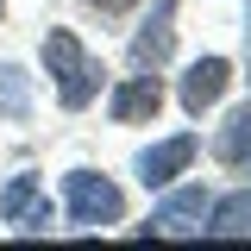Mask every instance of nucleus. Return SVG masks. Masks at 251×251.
<instances>
[{
  "label": "nucleus",
  "mask_w": 251,
  "mask_h": 251,
  "mask_svg": "<svg viewBox=\"0 0 251 251\" xmlns=\"http://www.w3.org/2000/svg\"><path fill=\"white\" fill-rule=\"evenodd\" d=\"M44 69H50V82H57V107L63 113H82L94 94H100V82H107V69L82 50V38L69 25L44 31Z\"/></svg>",
  "instance_id": "1"
},
{
  "label": "nucleus",
  "mask_w": 251,
  "mask_h": 251,
  "mask_svg": "<svg viewBox=\"0 0 251 251\" xmlns=\"http://www.w3.org/2000/svg\"><path fill=\"white\" fill-rule=\"evenodd\" d=\"M63 214L82 232H100V226H120L126 220V188L100 170H69L63 176Z\"/></svg>",
  "instance_id": "2"
},
{
  "label": "nucleus",
  "mask_w": 251,
  "mask_h": 251,
  "mask_svg": "<svg viewBox=\"0 0 251 251\" xmlns=\"http://www.w3.org/2000/svg\"><path fill=\"white\" fill-rule=\"evenodd\" d=\"M195 151H201V138L195 132H176V138H157V145H145V151L132 157V176L145 188H170L176 176H188V163H195Z\"/></svg>",
  "instance_id": "3"
},
{
  "label": "nucleus",
  "mask_w": 251,
  "mask_h": 251,
  "mask_svg": "<svg viewBox=\"0 0 251 251\" xmlns=\"http://www.w3.org/2000/svg\"><path fill=\"white\" fill-rule=\"evenodd\" d=\"M207 188L201 182H188V188H170L163 201L151 207V220L138 226V232H163V239H188V232H201V220H207Z\"/></svg>",
  "instance_id": "4"
},
{
  "label": "nucleus",
  "mask_w": 251,
  "mask_h": 251,
  "mask_svg": "<svg viewBox=\"0 0 251 251\" xmlns=\"http://www.w3.org/2000/svg\"><path fill=\"white\" fill-rule=\"evenodd\" d=\"M107 113H113V126H151L157 113H163V82H157V69H132L126 82H113Z\"/></svg>",
  "instance_id": "5"
},
{
  "label": "nucleus",
  "mask_w": 251,
  "mask_h": 251,
  "mask_svg": "<svg viewBox=\"0 0 251 251\" xmlns=\"http://www.w3.org/2000/svg\"><path fill=\"white\" fill-rule=\"evenodd\" d=\"M232 88V63L226 57H195L182 69V88H176V100H182V113L188 120H201V113H214L220 107V94Z\"/></svg>",
  "instance_id": "6"
},
{
  "label": "nucleus",
  "mask_w": 251,
  "mask_h": 251,
  "mask_svg": "<svg viewBox=\"0 0 251 251\" xmlns=\"http://www.w3.org/2000/svg\"><path fill=\"white\" fill-rule=\"evenodd\" d=\"M170 50H176V0H157L151 19L132 31L126 63H132V69H163V63H170Z\"/></svg>",
  "instance_id": "7"
},
{
  "label": "nucleus",
  "mask_w": 251,
  "mask_h": 251,
  "mask_svg": "<svg viewBox=\"0 0 251 251\" xmlns=\"http://www.w3.org/2000/svg\"><path fill=\"white\" fill-rule=\"evenodd\" d=\"M201 232H207V239H251V188H232V195L207 201Z\"/></svg>",
  "instance_id": "8"
},
{
  "label": "nucleus",
  "mask_w": 251,
  "mask_h": 251,
  "mask_svg": "<svg viewBox=\"0 0 251 251\" xmlns=\"http://www.w3.org/2000/svg\"><path fill=\"white\" fill-rule=\"evenodd\" d=\"M245 151H251V107H232V113H226V126L214 132V163L245 170Z\"/></svg>",
  "instance_id": "9"
},
{
  "label": "nucleus",
  "mask_w": 251,
  "mask_h": 251,
  "mask_svg": "<svg viewBox=\"0 0 251 251\" xmlns=\"http://www.w3.org/2000/svg\"><path fill=\"white\" fill-rule=\"evenodd\" d=\"M0 120H13V126L31 120V75H25V63H0Z\"/></svg>",
  "instance_id": "10"
},
{
  "label": "nucleus",
  "mask_w": 251,
  "mask_h": 251,
  "mask_svg": "<svg viewBox=\"0 0 251 251\" xmlns=\"http://www.w3.org/2000/svg\"><path fill=\"white\" fill-rule=\"evenodd\" d=\"M31 201H38V170H19L13 182L0 188V220H6V226H19V220L31 214Z\"/></svg>",
  "instance_id": "11"
},
{
  "label": "nucleus",
  "mask_w": 251,
  "mask_h": 251,
  "mask_svg": "<svg viewBox=\"0 0 251 251\" xmlns=\"http://www.w3.org/2000/svg\"><path fill=\"white\" fill-rule=\"evenodd\" d=\"M50 220H57V207H50V201L38 195V201H31V214L19 220V232H50Z\"/></svg>",
  "instance_id": "12"
},
{
  "label": "nucleus",
  "mask_w": 251,
  "mask_h": 251,
  "mask_svg": "<svg viewBox=\"0 0 251 251\" xmlns=\"http://www.w3.org/2000/svg\"><path fill=\"white\" fill-rule=\"evenodd\" d=\"M94 13H107V19H120V13H132V6H138V0H88Z\"/></svg>",
  "instance_id": "13"
},
{
  "label": "nucleus",
  "mask_w": 251,
  "mask_h": 251,
  "mask_svg": "<svg viewBox=\"0 0 251 251\" xmlns=\"http://www.w3.org/2000/svg\"><path fill=\"white\" fill-rule=\"evenodd\" d=\"M245 38H251V13H245Z\"/></svg>",
  "instance_id": "14"
},
{
  "label": "nucleus",
  "mask_w": 251,
  "mask_h": 251,
  "mask_svg": "<svg viewBox=\"0 0 251 251\" xmlns=\"http://www.w3.org/2000/svg\"><path fill=\"white\" fill-rule=\"evenodd\" d=\"M0 19H6V0H0Z\"/></svg>",
  "instance_id": "15"
},
{
  "label": "nucleus",
  "mask_w": 251,
  "mask_h": 251,
  "mask_svg": "<svg viewBox=\"0 0 251 251\" xmlns=\"http://www.w3.org/2000/svg\"><path fill=\"white\" fill-rule=\"evenodd\" d=\"M245 170H251V151H245Z\"/></svg>",
  "instance_id": "16"
}]
</instances>
